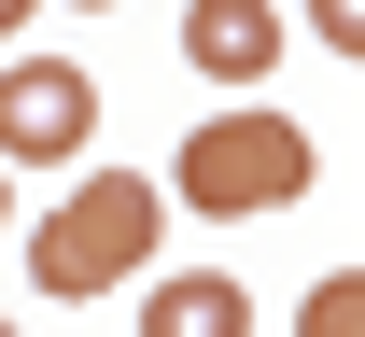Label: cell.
<instances>
[{"label": "cell", "mask_w": 365, "mask_h": 337, "mask_svg": "<svg viewBox=\"0 0 365 337\" xmlns=\"http://www.w3.org/2000/svg\"><path fill=\"white\" fill-rule=\"evenodd\" d=\"M182 71L197 85H267L281 71V0H182Z\"/></svg>", "instance_id": "277c9868"}, {"label": "cell", "mask_w": 365, "mask_h": 337, "mask_svg": "<svg viewBox=\"0 0 365 337\" xmlns=\"http://www.w3.org/2000/svg\"><path fill=\"white\" fill-rule=\"evenodd\" d=\"M0 337H14V323H0Z\"/></svg>", "instance_id": "8fae6325"}, {"label": "cell", "mask_w": 365, "mask_h": 337, "mask_svg": "<svg viewBox=\"0 0 365 337\" xmlns=\"http://www.w3.org/2000/svg\"><path fill=\"white\" fill-rule=\"evenodd\" d=\"M71 14H113V0H71Z\"/></svg>", "instance_id": "9c48e42d"}, {"label": "cell", "mask_w": 365, "mask_h": 337, "mask_svg": "<svg viewBox=\"0 0 365 337\" xmlns=\"http://www.w3.org/2000/svg\"><path fill=\"white\" fill-rule=\"evenodd\" d=\"M98 141V85L71 56H14L0 71V169H71Z\"/></svg>", "instance_id": "3957f363"}, {"label": "cell", "mask_w": 365, "mask_h": 337, "mask_svg": "<svg viewBox=\"0 0 365 337\" xmlns=\"http://www.w3.org/2000/svg\"><path fill=\"white\" fill-rule=\"evenodd\" d=\"M0 225H14V211H0Z\"/></svg>", "instance_id": "30bf717a"}, {"label": "cell", "mask_w": 365, "mask_h": 337, "mask_svg": "<svg viewBox=\"0 0 365 337\" xmlns=\"http://www.w3.org/2000/svg\"><path fill=\"white\" fill-rule=\"evenodd\" d=\"M309 169H323V155H309L295 113H197L182 155H169V197H182V211H211V225H253V211H295Z\"/></svg>", "instance_id": "6da1fadb"}, {"label": "cell", "mask_w": 365, "mask_h": 337, "mask_svg": "<svg viewBox=\"0 0 365 337\" xmlns=\"http://www.w3.org/2000/svg\"><path fill=\"white\" fill-rule=\"evenodd\" d=\"M29 14H43V0H0V43H14V28H29Z\"/></svg>", "instance_id": "ba28073f"}, {"label": "cell", "mask_w": 365, "mask_h": 337, "mask_svg": "<svg viewBox=\"0 0 365 337\" xmlns=\"http://www.w3.org/2000/svg\"><path fill=\"white\" fill-rule=\"evenodd\" d=\"M295 14H309V43H323V56H365V0H295Z\"/></svg>", "instance_id": "52a82bcc"}, {"label": "cell", "mask_w": 365, "mask_h": 337, "mask_svg": "<svg viewBox=\"0 0 365 337\" xmlns=\"http://www.w3.org/2000/svg\"><path fill=\"white\" fill-rule=\"evenodd\" d=\"M140 337H253V281H225V267H169V281L140 295Z\"/></svg>", "instance_id": "5b68a950"}, {"label": "cell", "mask_w": 365, "mask_h": 337, "mask_svg": "<svg viewBox=\"0 0 365 337\" xmlns=\"http://www.w3.org/2000/svg\"><path fill=\"white\" fill-rule=\"evenodd\" d=\"M295 337H365V267H323L295 295Z\"/></svg>", "instance_id": "8992f818"}, {"label": "cell", "mask_w": 365, "mask_h": 337, "mask_svg": "<svg viewBox=\"0 0 365 337\" xmlns=\"http://www.w3.org/2000/svg\"><path fill=\"white\" fill-rule=\"evenodd\" d=\"M155 225H169V197L140 183V169H85V183L56 197V225H29V281L71 309V295H113L155 267Z\"/></svg>", "instance_id": "7a4b0ae2"}]
</instances>
